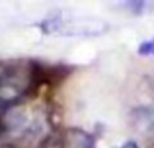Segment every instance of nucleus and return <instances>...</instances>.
I'll return each mask as SVG.
<instances>
[{"instance_id": "nucleus-1", "label": "nucleus", "mask_w": 154, "mask_h": 148, "mask_svg": "<svg viewBox=\"0 0 154 148\" xmlns=\"http://www.w3.org/2000/svg\"><path fill=\"white\" fill-rule=\"evenodd\" d=\"M27 81H23L12 68L0 70V110L12 108L20 101L27 90Z\"/></svg>"}, {"instance_id": "nucleus-2", "label": "nucleus", "mask_w": 154, "mask_h": 148, "mask_svg": "<svg viewBox=\"0 0 154 148\" xmlns=\"http://www.w3.org/2000/svg\"><path fill=\"white\" fill-rule=\"evenodd\" d=\"M63 148H96V141L90 133L71 128L64 132Z\"/></svg>"}, {"instance_id": "nucleus-3", "label": "nucleus", "mask_w": 154, "mask_h": 148, "mask_svg": "<svg viewBox=\"0 0 154 148\" xmlns=\"http://www.w3.org/2000/svg\"><path fill=\"white\" fill-rule=\"evenodd\" d=\"M135 126L140 132L154 133V109H139L132 114Z\"/></svg>"}, {"instance_id": "nucleus-4", "label": "nucleus", "mask_w": 154, "mask_h": 148, "mask_svg": "<svg viewBox=\"0 0 154 148\" xmlns=\"http://www.w3.org/2000/svg\"><path fill=\"white\" fill-rule=\"evenodd\" d=\"M139 53L143 56H150L154 55V40L150 41H143L139 45Z\"/></svg>"}, {"instance_id": "nucleus-5", "label": "nucleus", "mask_w": 154, "mask_h": 148, "mask_svg": "<svg viewBox=\"0 0 154 148\" xmlns=\"http://www.w3.org/2000/svg\"><path fill=\"white\" fill-rule=\"evenodd\" d=\"M122 148H139V147H138V144L134 141H127Z\"/></svg>"}]
</instances>
